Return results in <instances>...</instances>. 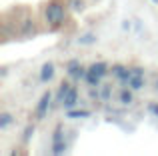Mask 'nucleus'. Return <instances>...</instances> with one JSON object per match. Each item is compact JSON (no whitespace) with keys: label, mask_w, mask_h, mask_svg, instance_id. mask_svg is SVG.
Masks as SVG:
<instances>
[{"label":"nucleus","mask_w":158,"mask_h":156,"mask_svg":"<svg viewBox=\"0 0 158 156\" xmlns=\"http://www.w3.org/2000/svg\"><path fill=\"white\" fill-rule=\"evenodd\" d=\"M42 20L50 32H58L60 28H64L66 20H68L66 4H62L60 0H48L42 8Z\"/></svg>","instance_id":"1"},{"label":"nucleus","mask_w":158,"mask_h":156,"mask_svg":"<svg viewBox=\"0 0 158 156\" xmlns=\"http://www.w3.org/2000/svg\"><path fill=\"white\" fill-rule=\"evenodd\" d=\"M106 74H110V68L106 62H94L88 66V74H86V82L88 86H100L102 78Z\"/></svg>","instance_id":"2"},{"label":"nucleus","mask_w":158,"mask_h":156,"mask_svg":"<svg viewBox=\"0 0 158 156\" xmlns=\"http://www.w3.org/2000/svg\"><path fill=\"white\" fill-rule=\"evenodd\" d=\"M66 74H68L72 80L80 82V80H86V74H88V68H84L78 60H70L66 64Z\"/></svg>","instance_id":"3"},{"label":"nucleus","mask_w":158,"mask_h":156,"mask_svg":"<svg viewBox=\"0 0 158 156\" xmlns=\"http://www.w3.org/2000/svg\"><path fill=\"white\" fill-rule=\"evenodd\" d=\"M50 104H52V92H44L42 94V98L38 100V106H36V118H44L48 114V108H50Z\"/></svg>","instance_id":"4"},{"label":"nucleus","mask_w":158,"mask_h":156,"mask_svg":"<svg viewBox=\"0 0 158 156\" xmlns=\"http://www.w3.org/2000/svg\"><path fill=\"white\" fill-rule=\"evenodd\" d=\"M54 72H56V66H54L52 62H44L42 68H40V82H50L54 78Z\"/></svg>","instance_id":"5"},{"label":"nucleus","mask_w":158,"mask_h":156,"mask_svg":"<svg viewBox=\"0 0 158 156\" xmlns=\"http://www.w3.org/2000/svg\"><path fill=\"white\" fill-rule=\"evenodd\" d=\"M78 104V90L74 88H70V92L66 94V98H64V102H62V106H64L66 110H70V108H74V106Z\"/></svg>","instance_id":"6"},{"label":"nucleus","mask_w":158,"mask_h":156,"mask_svg":"<svg viewBox=\"0 0 158 156\" xmlns=\"http://www.w3.org/2000/svg\"><path fill=\"white\" fill-rule=\"evenodd\" d=\"M70 88H72V84H70L68 80H62V84L58 86V90H56V100L60 102V104L64 102V98H66V94L70 92Z\"/></svg>","instance_id":"7"},{"label":"nucleus","mask_w":158,"mask_h":156,"mask_svg":"<svg viewBox=\"0 0 158 156\" xmlns=\"http://www.w3.org/2000/svg\"><path fill=\"white\" fill-rule=\"evenodd\" d=\"M120 102H122V104H132V102H134V90H132L130 86L120 92Z\"/></svg>","instance_id":"8"},{"label":"nucleus","mask_w":158,"mask_h":156,"mask_svg":"<svg viewBox=\"0 0 158 156\" xmlns=\"http://www.w3.org/2000/svg\"><path fill=\"white\" fill-rule=\"evenodd\" d=\"M66 150H68V146H66V142L64 140H58V142H52V148H50V152L52 154H64Z\"/></svg>","instance_id":"9"},{"label":"nucleus","mask_w":158,"mask_h":156,"mask_svg":"<svg viewBox=\"0 0 158 156\" xmlns=\"http://www.w3.org/2000/svg\"><path fill=\"white\" fill-rule=\"evenodd\" d=\"M12 122H14V118H12L10 112H2L0 114V130H6Z\"/></svg>","instance_id":"10"},{"label":"nucleus","mask_w":158,"mask_h":156,"mask_svg":"<svg viewBox=\"0 0 158 156\" xmlns=\"http://www.w3.org/2000/svg\"><path fill=\"white\" fill-rule=\"evenodd\" d=\"M66 116L72 118V120H76V118H88L90 112H88V110H74V108H70L68 112H66Z\"/></svg>","instance_id":"11"},{"label":"nucleus","mask_w":158,"mask_h":156,"mask_svg":"<svg viewBox=\"0 0 158 156\" xmlns=\"http://www.w3.org/2000/svg\"><path fill=\"white\" fill-rule=\"evenodd\" d=\"M94 42H96V34H92V32L82 34L80 38H78V44H94Z\"/></svg>","instance_id":"12"},{"label":"nucleus","mask_w":158,"mask_h":156,"mask_svg":"<svg viewBox=\"0 0 158 156\" xmlns=\"http://www.w3.org/2000/svg\"><path fill=\"white\" fill-rule=\"evenodd\" d=\"M128 86H130L132 90H140V88H144V76H136V78H132Z\"/></svg>","instance_id":"13"},{"label":"nucleus","mask_w":158,"mask_h":156,"mask_svg":"<svg viewBox=\"0 0 158 156\" xmlns=\"http://www.w3.org/2000/svg\"><path fill=\"white\" fill-rule=\"evenodd\" d=\"M110 96H112V86H104L100 90V100H108Z\"/></svg>","instance_id":"14"},{"label":"nucleus","mask_w":158,"mask_h":156,"mask_svg":"<svg viewBox=\"0 0 158 156\" xmlns=\"http://www.w3.org/2000/svg\"><path fill=\"white\" fill-rule=\"evenodd\" d=\"M62 126H56V130H54V136H52V142H58V140H64V136H62Z\"/></svg>","instance_id":"15"},{"label":"nucleus","mask_w":158,"mask_h":156,"mask_svg":"<svg viewBox=\"0 0 158 156\" xmlns=\"http://www.w3.org/2000/svg\"><path fill=\"white\" fill-rule=\"evenodd\" d=\"M70 6H72L76 12H80L82 8H84V2H82V0H70Z\"/></svg>","instance_id":"16"},{"label":"nucleus","mask_w":158,"mask_h":156,"mask_svg":"<svg viewBox=\"0 0 158 156\" xmlns=\"http://www.w3.org/2000/svg\"><path fill=\"white\" fill-rule=\"evenodd\" d=\"M32 134H34V126H26V130H24V142H28V140H30V136H32Z\"/></svg>","instance_id":"17"},{"label":"nucleus","mask_w":158,"mask_h":156,"mask_svg":"<svg viewBox=\"0 0 158 156\" xmlns=\"http://www.w3.org/2000/svg\"><path fill=\"white\" fill-rule=\"evenodd\" d=\"M148 112H152L154 116H158V102H150V104H148Z\"/></svg>","instance_id":"18"},{"label":"nucleus","mask_w":158,"mask_h":156,"mask_svg":"<svg viewBox=\"0 0 158 156\" xmlns=\"http://www.w3.org/2000/svg\"><path fill=\"white\" fill-rule=\"evenodd\" d=\"M152 2H154V4H158V0H152Z\"/></svg>","instance_id":"19"},{"label":"nucleus","mask_w":158,"mask_h":156,"mask_svg":"<svg viewBox=\"0 0 158 156\" xmlns=\"http://www.w3.org/2000/svg\"><path fill=\"white\" fill-rule=\"evenodd\" d=\"M156 90H158V80H156Z\"/></svg>","instance_id":"20"}]
</instances>
